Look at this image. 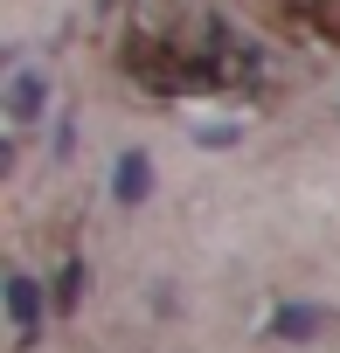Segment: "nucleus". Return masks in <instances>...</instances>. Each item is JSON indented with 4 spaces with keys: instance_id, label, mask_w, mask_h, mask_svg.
I'll use <instances>...</instances> for the list:
<instances>
[{
    "instance_id": "4",
    "label": "nucleus",
    "mask_w": 340,
    "mask_h": 353,
    "mask_svg": "<svg viewBox=\"0 0 340 353\" xmlns=\"http://www.w3.org/2000/svg\"><path fill=\"white\" fill-rule=\"evenodd\" d=\"M111 194H118L125 208H139V201L153 194V159H146V152H118V166H111Z\"/></svg>"
},
{
    "instance_id": "3",
    "label": "nucleus",
    "mask_w": 340,
    "mask_h": 353,
    "mask_svg": "<svg viewBox=\"0 0 340 353\" xmlns=\"http://www.w3.org/2000/svg\"><path fill=\"white\" fill-rule=\"evenodd\" d=\"M42 104H49V83H42V70H15V77H8V118L28 132V125L42 118Z\"/></svg>"
},
{
    "instance_id": "5",
    "label": "nucleus",
    "mask_w": 340,
    "mask_h": 353,
    "mask_svg": "<svg viewBox=\"0 0 340 353\" xmlns=\"http://www.w3.org/2000/svg\"><path fill=\"white\" fill-rule=\"evenodd\" d=\"M77 305H84V263H77V256H63V270L49 277V312H56V319H70Z\"/></svg>"
},
{
    "instance_id": "2",
    "label": "nucleus",
    "mask_w": 340,
    "mask_h": 353,
    "mask_svg": "<svg viewBox=\"0 0 340 353\" xmlns=\"http://www.w3.org/2000/svg\"><path fill=\"white\" fill-rule=\"evenodd\" d=\"M319 332H326V312H319V305H305V298H278V312H271V339L305 346V339H319Z\"/></svg>"
},
{
    "instance_id": "1",
    "label": "nucleus",
    "mask_w": 340,
    "mask_h": 353,
    "mask_svg": "<svg viewBox=\"0 0 340 353\" xmlns=\"http://www.w3.org/2000/svg\"><path fill=\"white\" fill-rule=\"evenodd\" d=\"M0 305H8V325H15V353H35V332H42L49 291H42L28 270H8V284H0Z\"/></svg>"
}]
</instances>
